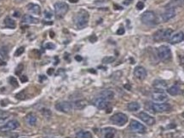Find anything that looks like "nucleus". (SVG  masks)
Masks as SVG:
<instances>
[{
  "instance_id": "nucleus-35",
  "label": "nucleus",
  "mask_w": 184,
  "mask_h": 138,
  "mask_svg": "<svg viewBox=\"0 0 184 138\" xmlns=\"http://www.w3.org/2000/svg\"><path fill=\"white\" fill-rule=\"evenodd\" d=\"M23 69H24V66H23L22 64H20L19 66L16 67V70H15V74L20 75V72L23 71Z\"/></svg>"
},
{
  "instance_id": "nucleus-17",
  "label": "nucleus",
  "mask_w": 184,
  "mask_h": 138,
  "mask_svg": "<svg viewBox=\"0 0 184 138\" xmlns=\"http://www.w3.org/2000/svg\"><path fill=\"white\" fill-rule=\"evenodd\" d=\"M99 97L103 98V99H105L107 101H111L114 97V93L110 90H102V92H100Z\"/></svg>"
},
{
  "instance_id": "nucleus-22",
  "label": "nucleus",
  "mask_w": 184,
  "mask_h": 138,
  "mask_svg": "<svg viewBox=\"0 0 184 138\" xmlns=\"http://www.w3.org/2000/svg\"><path fill=\"white\" fill-rule=\"evenodd\" d=\"M87 104H88V102H87L86 100H84V99L78 100L74 102V108L77 110H82L86 107Z\"/></svg>"
},
{
  "instance_id": "nucleus-9",
  "label": "nucleus",
  "mask_w": 184,
  "mask_h": 138,
  "mask_svg": "<svg viewBox=\"0 0 184 138\" xmlns=\"http://www.w3.org/2000/svg\"><path fill=\"white\" fill-rule=\"evenodd\" d=\"M138 117L143 122L147 124L148 125H153L155 124V118L152 116H150L147 112H141L138 114Z\"/></svg>"
},
{
  "instance_id": "nucleus-20",
  "label": "nucleus",
  "mask_w": 184,
  "mask_h": 138,
  "mask_svg": "<svg viewBox=\"0 0 184 138\" xmlns=\"http://www.w3.org/2000/svg\"><path fill=\"white\" fill-rule=\"evenodd\" d=\"M153 85L155 89L164 90V88L167 87V83L165 81H164V80H161V79H156V80L153 81Z\"/></svg>"
},
{
  "instance_id": "nucleus-21",
  "label": "nucleus",
  "mask_w": 184,
  "mask_h": 138,
  "mask_svg": "<svg viewBox=\"0 0 184 138\" xmlns=\"http://www.w3.org/2000/svg\"><path fill=\"white\" fill-rule=\"evenodd\" d=\"M140 108H141V105H140V103H138V102H132L128 103L127 109L130 112H136Z\"/></svg>"
},
{
  "instance_id": "nucleus-15",
  "label": "nucleus",
  "mask_w": 184,
  "mask_h": 138,
  "mask_svg": "<svg viewBox=\"0 0 184 138\" xmlns=\"http://www.w3.org/2000/svg\"><path fill=\"white\" fill-rule=\"evenodd\" d=\"M94 104L97 106V108H99V109H102V110L107 109V107H109V102L99 97H97V99L94 101Z\"/></svg>"
},
{
  "instance_id": "nucleus-31",
  "label": "nucleus",
  "mask_w": 184,
  "mask_h": 138,
  "mask_svg": "<svg viewBox=\"0 0 184 138\" xmlns=\"http://www.w3.org/2000/svg\"><path fill=\"white\" fill-rule=\"evenodd\" d=\"M0 55L3 56L4 58L8 57V49L6 46H1L0 47Z\"/></svg>"
},
{
  "instance_id": "nucleus-16",
  "label": "nucleus",
  "mask_w": 184,
  "mask_h": 138,
  "mask_svg": "<svg viewBox=\"0 0 184 138\" xmlns=\"http://www.w3.org/2000/svg\"><path fill=\"white\" fill-rule=\"evenodd\" d=\"M21 21L22 23H26V24H38L39 23V19L33 17L32 15H24L21 19Z\"/></svg>"
},
{
  "instance_id": "nucleus-51",
  "label": "nucleus",
  "mask_w": 184,
  "mask_h": 138,
  "mask_svg": "<svg viewBox=\"0 0 184 138\" xmlns=\"http://www.w3.org/2000/svg\"><path fill=\"white\" fill-rule=\"evenodd\" d=\"M66 138H70V137H66Z\"/></svg>"
},
{
  "instance_id": "nucleus-33",
  "label": "nucleus",
  "mask_w": 184,
  "mask_h": 138,
  "mask_svg": "<svg viewBox=\"0 0 184 138\" xmlns=\"http://www.w3.org/2000/svg\"><path fill=\"white\" fill-rule=\"evenodd\" d=\"M16 98H17V99H20V100H24L26 98L25 90H21V91L19 92L18 94H16Z\"/></svg>"
},
{
  "instance_id": "nucleus-42",
  "label": "nucleus",
  "mask_w": 184,
  "mask_h": 138,
  "mask_svg": "<svg viewBox=\"0 0 184 138\" xmlns=\"http://www.w3.org/2000/svg\"><path fill=\"white\" fill-rule=\"evenodd\" d=\"M44 16H45L46 18H51V16H52V14L51 13H50V12H44Z\"/></svg>"
},
{
  "instance_id": "nucleus-7",
  "label": "nucleus",
  "mask_w": 184,
  "mask_h": 138,
  "mask_svg": "<svg viewBox=\"0 0 184 138\" xmlns=\"http://www.w3.org/2000/svg\"><path fill=\"white\" fill-rule=\"evenodd\" d=\"M56 110H58V111H60V112H66V113H67V112H72V110L73 107H72V103H70V102H61L56 103Z\"/></svg>"
},
{
  "instance_id": "nucleus-34",
  "label": "nucleus",
  "mask_w": 184,
  "mask_h": 138,
  "mask_svg": "<svg viewBox=\"0 0 184 138\" xmlns=\"http://www.w3.org/2000/svg\"><path fill=\"white\" fill-rule=\"evenodd\" d=\"M9 80H10V83L11 85H13L14 87L18 86V82H17V80L15 79V78H14V77H10V78H9Z\"/></svg>"
},
{
  "instance_id": "nucleus-32",
  "label": "nucleus",
  "mask_w": 184,
  "mask_h": 138,
  "mask_svg": "<svg viewBox=\"0 0 184 138\" xmlns=\"http://www.w3.org/2000/svg\"><path fill=\"white\" fill-rule=\"evenodd\" d=\"M42 113H43V115H44L45 118H50V117L51 116V112L50 109L44 108V109L42 110Z\"/></svg>"
},
{
  "instance_id": "nucleus-50",
  "label": "nucleus",
  "mask_w": 184,
  "mask_h": 138,
  "mask_svg": "<svg viewBox=\"0 0 184 138\" xmlns=\"http://www.w3.org/2000/svg\"><path fill=\"white\" fill-rule=\"evenodd\" d=\"M182 117H183V118H184V112H182Z\"/></svg>"
},
{
  "instance_id": "nucleus-13",
  "label": "nucleus",
  "mask_w": 184,
  "mask_h": 138,
  "mask_svg": "<svg viewBox=\"0 0 184 138\" xmlns=\"http://www.w3.org/2000/svg\"><path fill=\"white\" fill-rule=\"evenodd\" d=\"M176 15V10L173 8H166L165 7V10L163 14L161 15V17H162V20L166 22L168 20H171L172 18L175 17Z\"/></svg>"
},
{
  "instance_id": "nucleus-48",
  "label": "nucleus",
  "mask_w": 184,
  "mask_h": 138,
  "mask_svg": "<svg viewBox=\"0 0 184 138\" xmlns=\"http://www.w3.org/2000/svg\"><path fill=\"white\" fill-rule=\"evenodd\" d=\"M124 87H125V88H128V89H129V90H130L131 89V87L130 86V85H128V84H125V85H124Z\"/></svg>"
},
{
  "instance_id": "nucleus-26",
  "label": "nucleus",
  "mask_w": 184,
  "mask_h": 138,
  "mask_svg": "<svg viewBox=\"0 0 184 138\" xmlns=\"http://www.w3.org/2000/svg\"><path fill=\"white\" fill-rule=\"evenodd\" d=\"M5 25L6 27H8V28H15V26H16V23H15V21L13 19H11L10 17H6L5 20Z\"/></svg>"
},
{
  "instance_id": "nucleus-27",
  "label": "nucleus",
  "mask_w": 184,
  "mask_h": 138,
  "mask_svg": "<svg viewBox=\"0 0 184 138\" xmlns=\"http://www.w3.org/2000/svg\"><path fill=\"white\" fill-rule=\"evenodd\" d=\"M163 33H164V29H159L157 32H155L153 33V40L158 42V41L163 40Z\"/></svg>"
},
{
  "instance_id": "nucleus-38",
  "label": "nucleus",
  "mask_w": 184,
  "mask_h": 138,
  "mask_svg": "<svg viewBox=\"0 0 184 138\" xmlns=\"http://www.w3.org/2000/svg\"><path fill=\"white\" fill-rule=\"evenodd\" d=\"M136 9H137V10H142L143 8H144V3L142 2V1H140V2H138L137 4H136Z\"/></svg>"
},
{
  "instance_id": "nucleus-24",
  "label": "nucleus",
  "mask_w": 184,
  "mask_h": 138,
  "mask_svg": "<svg viewBox=\"0 0 184 138\" xmlns=\"http://www.w3.org/2000/svg\"><path fill=\"white\" fill-rule=\"evenodd\" d=\"M104 138H113L115 135V130L112 128H106L103 130Z\"/></svg>"
},
{
  "instance_id": "nucleus-23",
  "label": "nucleus",
  "mask_w": 184,
  "mask_h": 138,
  "mask_svg": "<svg viewBox=\"0 0 184 138\" xmlns=\"http://www.w3.org/2000/svg\"><path fill=\"white\" fill-rule=\"evenodd\" d=\"M184 0H171V2L166 5V8H173L175 9L177 6H183Z\"/></svg>"
},
{
  "instance_id": "nucleus-30",
  "label": "nucleus",
  "mask_w": 184,
  "mask_h": 138,
  "mask_svg": "<svg viewBox=\"0 0 184 138\" xmlns=\"http://www.w3.org/2000/svg\"><path fill=\"white\" fill-rule=\"evenodd\" d=\"M114 61H115V57H113V56H105V57L102 59V63H104V64H109V63L113 62Z\"/></svg>"
},
{
  "instance_id": "nucleus-39",
  "label": "nucleus",
  "mask_w": 184,
  "mask_h": 138,
  "mask_svg": "<svg viewBox=\"0 0 184 138\" xmlns=\"http://www.w3.org/2000/svg\"><path fill=\"white\" fill-rule=\"evenodd\" d=\"M124 32H125V30L124 27H119L117 30V34L118 35H123L124 33Z\"/></svg>"
},
{
  "instance_id": "nucleus-47",
  "label": "nucleus",
  "mask_w": 184,
  "mask_h": 138,
  "mask_svg": "<svg viewBox=\"0 0 184 138\" xmlns=\"http://www.w3.org/2000/svg\"><path fill=\"white\" fill-rule=\"evenodd\" d=\"M0 65H5V62L4 61H2L1 59H0Z\"/></svg>"
},
{
  "instance_id": "nucleus-18",
  "label": "nucleus",
  "mask_w": 184,
  "mask_h": 138,
  "mask_svg": "<svg viewBox=\"0 0 184 138\" xmlns=\"http://www.w3.org/2000/svg\"><path fill=\"white\" fill-rule=\"evenodd\" d=\"M26 8H27V10H28V11H29L30 13H32V14H35V15H40L41 8H40V6H39V5L31 3V4H28V5H27Z\"/></svg>"
},
{
  "instance_id": "nucleus-46",
  "label": "nucleus",
  "mask_w": 184,
  "mask_h": 138,
  "mask_svg": "<svg viewBox=\"0 0 184 138\" xmlns=\"http://www.w3.org/2000/svg\"><path fill=\"white\" fill-rule=\"evenodd\" d=\"M15 3H17V4H20V3H22L23 1H25V0H15Z\"/></svg>"
},
{
  "instance_id": "nucleus-1",
  "label": "nucleus",
  "mask_w": 184,
  "mask_h": 138,
  "mask_svg": "<svg viewBox=\"0 0 184 138\" xmlns=\"http://www.w3.org/2000/svg\"><path fill=\"white\" fill-rule=\"evenodd\" d=\"M89 19H90V15L86 10H80L74 17V22L78 28L82 29V28H84L88 25Z\"/></svg>"
},
{
  "instance_id": "nucleus-36",
  "label": "nucleus",
  "mask_w": 184,
  "mask_h": 138,
  "mask_svg": "<svg viewBox=\"0 0 184 138\" xmlns=\"http://www.w3.org/2000/svg\"><path fill=\"white\" fill-rule=\"evenodd\" d=\"M24 51H25L24 47H20L19 49H17V50H16V51H15V56H20L21 54H23V52H24Z\"/></svg>"
},
{
  "instance_id": "nucleus-37",
  "label": "nucleus",
  "mask_w": 184,
  "mask_h": 138,
  "mask_svg": "<svg viewBox=\"0 0 184 138\" xmlns=\"http://www.w3.org/2000/svg\"><path fill=\"white\" fill-rule=\"evenodd\" d=\"M44 47H45V49H48V50H54L56 48V45L52 43H47Z\"/></svg>"
},
{
  "instance_id": "nucleus-10",
  "label": "nucleus",
  "mask_w": 184,
  "mask_h": 138,
  "mask_svg": "<svg viewBox=\"0 0 184 138\" xmlns=\"http://www.w3.org/2000/svg\"><path fill=\"white\" fill-rule=\"evenodd\" d=\"M19 122L17 120H15V119H12V120H10L9 122H7L5 124V125L3 127L0 128V130L1 131H9V130H15L17 128L19 127Z\"/></svg>"
},
{
  "instance_id": "nucleus-40",
  "label": "nucleus",
  "mask_w": 184,
  "mask_h": 138,
  "mask_svg": "<svg viewBox=\"0 0 184 138\" xmlns=\"http://www.w3.org/2000/svg\"><path fill=\"white\" fill-rule=\"evenodd\" d=\"M20 82H21V83H26V82L28 80V78L26 76V75H20Z\"/></svg>"
},
{
  "instance_id": "nucleus-14",
  "label": "nucleus",
  "mask_w": 184,
  "mask_h": 138,
  "mask_svg": "<svg viewBox=\"0 0 184 138\" xmlns=\"http://www.w3.org/2000/svg\"><path fill=\"white\" fill-rule=\"evenodd\" d=\"M184 40V33L182 32H178L176 33H175L174 35L170 37V38L169 39L170 44H179L181 42Z\"/></svg>"
},
{
  "instance_id": "nucleus-12",
  "label": "nucleus",
  "mask_w": 184,
  "mask_h": 138,
  "mask_svg": "<svg viewBox=\"0 0 184 138\" xmlns=\"http://www.w3.org/2000/svg\"><path fill=\"white\" fill-rule=\"evenodd\" d=\"M152 99L156 102H164L168 100V97L163 91H155L152 93Z\"/></svg>"
},
{
  "instance_id": "nucleus-8",
  "label": "nucleus",
  "mask_w": 184,
  "mask_h": 138,
  "mask_svg": "<svg viewBox=\"0 0 184 138\" xmlns=\"http://www.w3.org/2000/svg\"><path fill=\"white\" fill-rule=\"evenodd\" d=\"M130 130L134 131V132L137 133H144L146 132V127L143 125V124L138 122L136 120H131L130 121Z\"/></svg>"
},
{
  "instance_id": "nucleus-25",
  "label": "nucleus",
  "mask_w": 184,
  "mask_h": 138,
  "mask_svg": "<svg viewBox=\"0 0 184 138\" xmlns=\"http://www.w3.org/2000/svg\"><path fill=\"white\" fill-rule=\"evenodd\" d=\"M167 92L170 96H176L181 93V90H180V87L177 86V85H173V86L168 88Z\"/></svg>"
},
{
  "instance_id": "nucleus-4",
  "label": "nucleus",
  "mask_w": 184,
  "mask_h": 138,
  "mask_svg": "<svg viewBox=\"0 0 184 138\" xmlns=\"http://www.w3.org/2000/svg\"><path fill=\"white\" fill-rule=\"evenodd\" d=\"M158 58L164 62H167V61L171 60L172 57V54H171V51L166 45H161L158 48Z\"/></svg>"
},
{
  "instance_id": "nucleus-45",
  "label": "nucleus",
  "mask_w": 184,
  "mask_h": 138,
  "mask_svg": "<svg viewBox=\"0 0 184 138\" xmlns=\"http://www.w3.org/2000/svg\"><path fill=\"white\" fill-rule=\"evenodd\" d=\"M130 2H131L130 0H125V2H124V5H128L129 4H130Z\"/></svg>"
},
{
  "instance_id": "nucleus-28",
  "label": "nucleus",
  "mask_w": 184,
  "mask_h": 138,
  "mask_svg": "<svg viewBox=\"0 0 184 138\" xmlns=\"http://www.w3.org/2000/svg\"><path fill=\"white\" fill-rule=\"evenodd\" d=\"M76 138H92V135L90 131L81 130L77 133Z\"/></svg>"
},
{
  "instance_id": "nucleus-3",
  "label": "nucleus",
  "mask_w": 184,
  "mask_h": 138,
  "mask_svg": "<svg viewBox=\"0 0 184 138\" xmlns=\"http://www.w3.org/2000/svg\"><path fill=\"white\" fill-rule=\"evenodd\" d=\"M54 8H55L56 16L58 19L63 18L69 10L68 5H66V3H65V2H57L54 5Z\"/></svg>"
},
{
  "instance_id": "nucleus-49",
  "label": "nucleus",
  "mask_w": 184,
  "mask_h": 138,
  "mask_svg": "<svg viewBox=\"0 0 184 138\" xmlns=\"http://www.w3.org/2000/svg\"><path fill=\"white\" fill-rule=\"evenodd\" d=\"M72 3H77L78 2V0H70Z\"/></svg>"
},
{
  "instance_id": "nucleus-5",
  "label": "nucleus",
  "mask_w": 184,
  "mask_h": 138,
  "mask_svg": "<svg viewBox=\"0 0 184 138\" xmlns=\"http://www.w3.org/2000/svg\"><path fill=\"white\" fill-rule=\"evenodd\" d=\"M110 119H111L112 124H116L118 126H123L128 122L127 115L123 113V112H117V113L113 114Z\"/></svg>"
},
{
  "instance_id": "nucleus-43",
  "label": "nucleus",
  "mask_w": 184,
  "mask_h": 138,
  "mask_svg": "<svg viewBox=\"0 0 184 138\" xmlns=\"http://www.w3.org/2000/svg\"><path fill=\"white\" fill-rule=\"evenodd\" d=\"M47 73H48V75H52L54 73V69L53 68H50L48 70V72H47Z\"/></svg>"
},
{
  "instance_id": "nucleus-11",
  "label": "nucleus",
  "mask_w": 184,
  "mask_h": 138,
  "mask_svg": "<svg viewBox=\"0 0 184 138\" xmlns=\"http://www.w3.org/2000/svg\"><path fill=\"white\" fill-rule=\"evenodd\" d=\"M147 70L143 66H138L134 69V76L140 80H144L147 77Z\"/></svg>"
},
{
  "instance_id": "nucleus-19",
  "label": "nucleus",
  "mask_w": 184,
  "mask_h": 138,
  "mask_svg": "<svg viewBox=\"0 0 184 138\" xmlns=\"http://www.w3.org/2000/svg\"><path fill=\"white\" fill-rule=\"evenodd\" d=\"M26 122L30 126H34L37 123V117L33 112H29L26 116Z\"/></svg>"
},
{
  "instance_id": "nucleus-29",
  "label": "nucleus",
  "mask_w": 184,
  "mask_h": 138,
  "mask_svg": "<svg viewBox=\"0 0 184 138\" xmlns=\"http://www.w3.org/2000/svg\"><path fill=\"white\" fill-rule=\"evenodd\" d=\"M173 30L170 28H167V29H164L163 33V40H168L170 38V37L172 35Z\"/></svg>"
},
{
  "instance_id": "nucleus-44",
  "label": "nucleus",
  "mask_w": 184,
  "mask_h": 138,
  "mask_svg": "<svg viewBox=\"0 0 184 138\" xmlns=\"http://www.w3.org/2000/svg\"><path fill=\"white\" fill-rule=\"evenodd\" d=\"M75 60L78 61H81L83 60V58L80 56H75Z\"/></svg>"
},
{
  "instance_id": "nucleus-41",
  "label": "nucleus",
  "mask_w": 184,
  "mask_h": 138,
  "mask_svg": "<svg viewBox=\"0 0 184 138\" xmlns=\"http://www.w3.org/2000/svg\"><path fill=\"white\" fill-rule=\"evenodd\" d=\"M89 40L90 41L91 43H95L97 41V37L96 35H91L89 38Z\"/></svg>"
},
{
  "instance_id": "nucleus-2",
  "label": "nucleus",
  "mask_w": 184,
  "mask_h": 138,
  "mask_svg": "<svg viewBox=\"0 0 184 138\" xmlns=\"http://www.w3.org/2000/svg\"><path fill=\"white\" fill-rule=\"evenodd\" d=\"M141 20L143 21V24L148 26H154L158 23L157 16L155 15V13L150 10H148L143 13L141 17Z\"/></svg>"
},
{
  "instance_id": "nucleus-6",
  "label": "nucleus",
  "mask_w": 184,
  "mask_h": 138,
  "mask_svg": "<svg viewBox=\"0 0 184 138\" xmlns=\"http://www.w3.org/2000/svg\"><path fill=\"white\" fill-rule=\"evenodd\" d=\"M152 109L156 112H168L171 109V106L166 102H158L152 104Z\"/></svg>"
}]
</instances>
